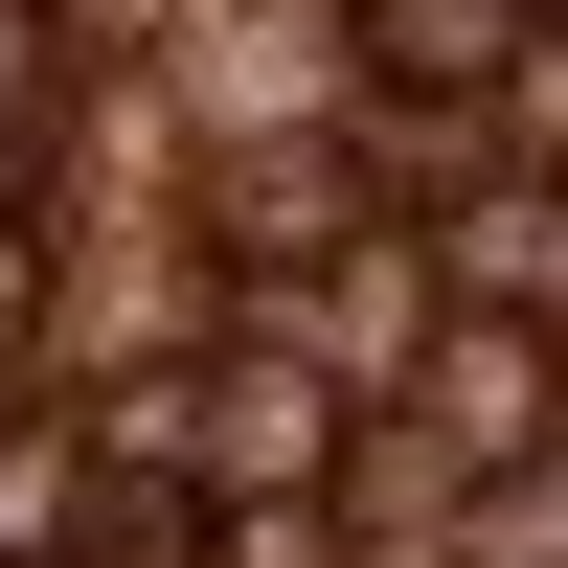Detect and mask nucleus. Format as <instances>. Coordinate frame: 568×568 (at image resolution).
Wrapping results in <instances>:
<instances>
[{
  "instance_id": "obj_1",
  "label": "nucleus",
  "mask_w": 568,
  "mask_h": 568,
  "mask_svg": "<svg viewBox=\"0 0 568 568\" xmlns=\"http://www.w3.org/2000/svg\"><path fill=\"white\" fill-rule=\"evenodd\" d=\"M433 318H455L433 251H409V227H342V251H318V296L273 318V342H296L318 387H409V364H433Z\"/></svg>"
},
{
  "instance_id": "obj_2",
  "label": "nucleus",
  "mask_w": 568,
  "mask_h": 568,
  "mask_svg": "<svg viewBox=\"0 0 568 568\" xmlns=\"http://www.w3.org/2000/svg\"><path fill=\"white\" fill-rule=\"evenodd\" d=\"M524 23L546 0H364V91H387V114H478V91L524 69Z\"/></svg>"
}]
</instances>
